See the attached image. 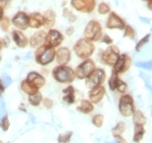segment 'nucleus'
Segmentation results:
<instances>
[{
	"mask_svg": "<svg viewBox=\"0 0 152 143\" xmlns=\"http://www.w3.org/2000/svg\"><path fill=\"white\" fill-rule=\"evenodd\" d=\"M51 76L57 83L71 85L76 79L75 70L69 65H57L51 70Z\"/></svg>",
	"mask_w": 152,
	"mask_h": 143,
	"instance_id": "1",
	"label": "nucleus"
},
{
	"mask_svg": "<svg viewBox=\"0 0 152 143\" xmlns=\"http://www.w3.org/2000/svg\"><path fill=\"white\" fill-rule=\"evenodd\" d=\"M96 46L95 42L90 41L85 37L79 38L77 41L74 44L73 52L75 55L80 60H86V59H90L91 55L95 53Z\"/></svg>",
	"mask_w": 152,
	"mask_h": 143,
	"instance_id": "2",
	"label": "nucleus"
},
{
	"mask_svg": "<svg viewBox=\"0 0 152 143\" xmlns=\"http://www.w3.org/2000/svg\"><path fill=\"white\" fill-rule=\"evenodd\" d=\"M56 52H57V49L49 47L45 44L36 49L34 54L35 62L40 66H47L56 60Z\"/></svg>",
	"mask_w": 152,
	"mask_h": 143,
	"instance_id": "3",
	"label": "nucleus"
},
{
	"mask_svg": "<svg viewBox=\"0 0 152 143\" xmlns=\"http://www.w3.org/2000/svg\"><path fill=\"white\" fill-rule=\"evenodd\" d=\"M103 35L101 23L97 20H90L85 26L84 29V37L92 42H97L101 40V37Z\"/></svg>",
	"mask_w": 152,
	"mask_h": 143,
	"instance_id": "4",
	"label": "nucleus"
},
{
	"mask_svg": "<svg viewBox=\"0 0 152 143\" xmlns=\"http://www.w3.org/2000/svg\"><path fill=\"white\" fill-rule=\"evenodd\" d=\"M121 55L120 48L115 45H110L105 48L104 50L100 51L98 57L102 64H104L107 66L113 67L115 62L117 61L118 57Z\"/></svg>",
	"mask_w": 152,
	"mask_h": 143,
	"instance_id": "5",
	"label": "nucleus"
},
{
	"mask_svg": "<svg viewBox=\"0 0 152 143\" xmlns=\"http://www.w3.org/2000/svg\"><path fill=\"white\" fill-rule=\"evenodd\" d=\"M118 112L124 117H132L136 111L135 100L130 94L124 93L118 99Z\"/></svg>",
	"mask_w": 152,
	"mask_h": 143,
	"instance_id": "6",
	"label": "nucleus"
},
{
	"mask_svg": "<svg viewBox=\"0 0 152 143\" xmlns=\"http://www.w3.org/2000/svg\"><path fill=\"white\" fill-rule=\"evenodd\" d=\"M107 79V73L103 68L96 67V70L85 79V86L88 89H92L97 86L103 85Z\"/></svg>",
	"mask_w": 152,
	"mask_h": 143,
	"instance_id": "7",
	"label": "nucleus"
},
{
	"mask_svg": "<svg viewBox=\"0 0 152 143\" xmlns=\"http://www.w3.org/2000/svg\"><path fill=\"white\" fill-rule=\"evenodd\" d=\"M96 62L91 59H86L83 60V62L76 66L75 70V76L77 79H86L90 74L96 70Z\"/></svg>",
	"mask_w": 152,
	"mask_h": 143,
	"instance_id": "8",
	"label": "nucleus"
},
{
	"mask_svg": "<svg viewBox=\"0 0 152 143\" xmlns=\"http://www.w3.org/2000/svg\"><path fill=\"white\" fill-rule=\"evenodd\" d=\"M70 4L72 9H74L77 12L89 14L95 11L97 7L96 0H71Z\"/></svg>",
	"mask_w": 152,
	"mask_h": 143,
	"instance_id": "9",
	"label": "nucleus"
},
{
	"mask_svg": "<svg viewBox=\"0 0 152 143\" xmlns=\"http://www.w3.org/2000/svg\"><path fill=\"white\" fill-rule=\"evenodd\" d=\"M127 23L125 22V20L121 15H118L116 12H111L109 13L107 22H105V27L108 29H117V30H124V28L126 27Z\"/></svg>",
	"mask_w": 152,
	"mask_h": 143,
	"instance_id": "10",
	"label": "nucleus"
},
{
	"mask_svg": "<svg viewBox=\"0 0 152 143\" xmlns=\"http://www.w3.org/2000/svg\"><path fill=\"white\" fill-rule=\"evenodd\" d=\"M130 66H132V57L127 53H121L117 61L112 67V72L117 75H121V74L126 73L130 68Z\"/></svg>",
	"mask_w": 152,
	"mask_h": 143,
	"instance_id": "11",
	"label": "nucleus"
},
{
	"mask_svg": "<svg viewBox=\"0 0 152 143\" xmlns=\"http://www.w3.org/2000/svg\"><path fill=\"white\" fill-rule=\"evenodd\" d=\"M63 41H64V35L59 29H56V28L48 29L47 35H46V41H45L46 45L57 49V48H59L62 45Z\"/></svg>",
	"mask_w": 152,
	"mask_h": 143,
	"instance_id": "12",
	"label": "nucleus"
},
{
	"mask_svg": "<svg viewBox=\"0 0 152 143\" xmlns=\"http://www.w3.org/2000/svg\"><path fill=\"white\" fill-rule=\"evenodd\" d=\"M11 23L19 30H25L28 27V14L24 11H18L14 15L11 17Z\"/></svg>",
	"mask_w": 152,
	"mask_h": 143,
	"instance_id": "13",
	"label": "nucleus"
},
{
	"mask_svg": "<svg viewBox=\"0 0 152 143\" xmlns=\"http://www.w3.org/2000/svg\"><path fill=\"white\" fill-rule=\"evenodd\" d=\"M11 38H12L14 45L20 49H24L27 46H29V38L23 33V30L13 29L11 32Z\"/></svg>",
	"mask_w": 152,
	"mask_h": 143,
	"instance_id": "14",
	"label": "nucleus"
},
{
	"mask_svg": "<svg viewBox=\"0 0 152 143\" xmlns=\"http://www.w3.org/2000/svg\"><path fill=\"white\" fill-rule=\"evenodd\" d=\"M72 59V51L67 47L57 48L56 52V61L58 65H67Z\"/></svg>",
	"mask_w": 152,
	"mask_h": 143,
	"instance_id": "15",
	"label": "nucleus"
},
{
	"mask_svg": "<svg viewBox=\"0 0 152 143\" xmlns=\"http://www.w3.org/2000/svg\"><path fill=\"white\" fill-rule=\"evenodd\" d=\"M105 93H107V90H105L103 85L97 86L95 88H92V89H89L88 99L94 104H98V103H100L104 99Z\"/></svg>",
	"mask_w": 152,
	"mask_h": 143,
	"instance_id": "16",
	"label": "nucleus"
},
{
	"mask_svg": "<svg viewBox=\"0 0 152 143\" xmlns=\"http://www.w3.org/2000/svg\"><path fill=\"white\" fill-rule=\"evenodd\" d=\"M46 35L47 32H45L44 29H37L31 37H29V47L33 49H37L40 46L45 45L46 41Z\"/></svg>",
	"mask_w": 152,
	"mask_h": 143,
	"instance_id": "17",
	"label": "nucleus"
},
{
	"mask_svg": "<svg viewBox=\"0 0 152 143\" xmlns=\"http://www.w3.org/2000/svg\"><path fill=\"white\" fill-rule=\"evenodd\" d=\"M28 27L33 29H41V27H44V14L40 12L29 13Z\"/></svg>",
	"mask_w": 152,
	"mask_h": 143,
	"instance_id": "18",
	"label": "nucleus"
},
{
	"mask_svg": "<svg viewBox=\"0 0 152 143\" xmlns=\"http://www.w3.org/2000/svg\"><path fill=\"white\" fill-rule=\"evenodd\" d=\"M26 79L28 80V81H31L34 86L37 87L38 89L44 88L45 85H46V77H45L42 74L35 72V70L29 72V73L27 74V76H26Z\"/></svg>",
	"mask_w": 152,
	"mask_h": 143,
	"instance_id": "19",
	"label": "nucleus"
},
{
	"mask_svg": "<svg viewBox=\"0 0 152 143\" xmlns=\"http://www.w3.org/2000/svg\"><path fill=\"white\" fill-rule=\"evenodd\" d=\"M57 23V13L52 9H47L44 12V27L47 29L53 28Z\"/></svg>",
	"mask_w": 152,
	"mask_h": 143,
	"instance_id": "20",
	"label": "nucleus"
},
{
	"mask_svg": "<svg viewBox=\"0 0 152 143\" xmlns=\"http://www.w3.org/2000/svg\"><path fill=\"white\" fill-rule=\"evenodd\" d=\"M62 100L65 104L72 105L76 102V90L72 85H69L62 90Z\"/></svg>",
	"mask_w": 152,
	"mask_h": 143,
	"instance_id": "21",
	"label": "nucleus"
},
{
	"mask_svg": "<svg viewBox=\"0 0 152 143\" xmlns=\"http://www.w3.org/2000/svg\"><path fill=\"white\" fill-rule=\"evenodd\" d=\"M94 110H95V104L89 99H83V100H80L78 105L76 106V111L85 115L91 114Z\"/></svg>",
	"mask_w": 152,
	"mask_h": 143,
	"instance_id": "22",
	"label": "nucleus"
},
{
	"mask_svg": "<svg viewBox=\"0 0 152 143\" xmlns=\"http://www.w3.org/2000/svg\"><path fill=\"white\" fill-rule=\"evenodd\" d=\"M20 88L22 90V92H24L27 95H32V94H34V93H37V92H39V90H40V89H38L36 86H34V85H33L31 81H28L26 78L21 81Z\"/></svg>",
	"mask_w": 152,
	"mask_h": 143,
	"instance_id": "23",
	"label": "nucleus"
},
{
	"mask_svg": "<svg viewBox=\"0 0 152 143\" xmlns=\"http://www.w3.org/2000/svg\"><path fill=\"white\" fill-rule=\"evenodd\" d=\"M146 134V129L142 125H134V136H133V142L134 143H140Z\"/></svg>",
	"mask_w": 152,
	"mask_h": 143,
	"instance_id": "24",
	"label": "nucleus"
},
{
	"mask_svg": "<svg viewBox=\"0 0 152 143\" xmlns=\"http://www.w3.org/2000/svg\"><path fill=\"white\" fill-rule=\"evenodd\" d=\"M132 117H133L134 125L137 124V125H142V126H145L147 124V117L140 110H136Z\"/></svg>",
	"mask_w": 152,
	"mask_h": 143,
	"instance_id": "25",
	"label": "nucleus"
},
{
	"mask_svg": "<svg viewBox=\"0 0 152 143\" xmlns=\"http://www.w3.org/2000/svg\"><path fill=\"white\" fill-rule=\"evenodd\" d=\"M125 130H126V125H125V123L118 121L111 129V134L113 136V138H116V137H120V136H123Z\"/></svg>",
	"mask_w": 152,
	"mask_h": 143,
	"instance_id": "26",
	"label": "nucleus"
},
{
	"mask_svg": "<svg viewBox=\"0 0 152 143\" xmlns=\"http://www.w3.org/2000/svg\"><path fill=\"white\" fill-rule=\"evenodd\" d=\"M42 99H44V97H42V94H41L40 91H39V92H37V93L28 95V103L32 105V106H34V107H38V106L41 105V103H42Z\"/></svg>",
	"mask_w": 152,
	"mask_h": 143,
	"instance_id": "27",
	"label": "nucleus"
},
{
	"mask_svg": "<svg viewBox=\"0 0 152 143\" xmlns=\"http://www.w3.org/2000/svg\"><path fill=\"white\" fill-rule=\"evenodd\" d=\"M120 79H121L120 75H117V74H115V73L112 72L111 76L109 77V79H108V86H109V88H110L111 91H115V90H116L117 83H118V80Z\"/></svg>",
	"mask_w": 152,
	"mask_h": 143,
	"instance_id": "28",
	"label": "nucleus"
},
{
	"mask_svg": "<svg viewBox=\"0 0 152 143\" xmlns=\"http://www.w3.org/2000/svg\"><path fill=\"white\" fill-rule=\"evenodd\" d=\"M97 11H98L100 15H107V14L111 12V7H110V4L108 2L102 1L97 6Z\"/></svg>",
	"mask_w": 152,
	"mask_h": 143,
	"instance_id": "29",
	"label": "nucleus"
},
{
	"mask_svg": "<svg viewBox=\"0 0 152 143\" xmlns=\"http://www.w3.org/2000/svg\"><path fill=\"white\" fill-rule=\"evenodd\" d=\"M62 15H63L64 19H66L70 23L76 22V20H77V17H76V15L74 14L73 11L70 8H66V7L63 8V10H62Z\"/></svg>",
	"mask_w": 152,
	"mask_h": 143,
	"instance_id": "30",
	"label": "nucleus"
},
{
	"mask_svg": "<svg viewBox=\"0 0 152 143\" xmlns=\"http://www.w3.org/2000/svg\"><path fill=\"white\" fill-rule=\"evenodd\" d=\"M11 25H12V23H11V19H10L9 16L4 15L2 19L0 20V29H1L2 32H4V33L9 32Z\"/></svg>",
	"mask_w": 152,
	"mask_h": 143,
	"instance_id": "31",
	"label": "nucleus"
},
{
	"mask_svg": "<svg viewBox=\"0 0 152 143\" xmlns=\"http://www.w3.org/2000/svg\"><path fill=\"white\" fill-rule=\"evenodd\" d=\"M123 32H124L123 36L125 38H128V39H130V40H134V39L136 38V30L134 29L133 26H130L127 24Z\"/></svg>",
	"mask_w": 152,
	"mask_h": 143,
	"instance_id": "32",
	"label": "nucleus"
},
{
	"mask_svg": "<svg viewBox=\"0 0 152 143\" xmlns=\"http://www.w3.org/2000/svg\"><path fill=\"white\" fill-rule=\"evenodd\" d=\"M104 121V115L103 114H95L91 118V123L96 128H101Z\"/></svg>",
	"mask_w": 152,
	"mask_h": 143,
	"instance_id": "33",
	"label": "nucleus"
},
{
	"mask_svg": "<svg viewBox=\"0 0 152 143\" xmlns=\"http://www.w3.org/2000/svg\"><path fill=\"white\" fill-rule=\"evenodd\" d=\"M150 38H151V34H147V35L143 36L142 38H141L139 41L137 42L136 47H135V50H136L137 52H140V51H141V49H142V48L145 47V46H146L148 42H149Z\"/></svg>",
	"mask_w": 152,
	"mask_h": 143,
	"instance_id": "34",
	"label": "nucleus"
},
{
	"mask_svg": "<svg viewBox=\"0 0 152 143\" xmlns=\"http://www.w3.org/2000/svg\"><path fill=\"white\" fill-rule=\"evenodd\" d=\"M72 137H73L72 131H66V132L60 134L58 136V143H70Z\"/></svg>",
	"mask_w": 152,
	"mask_h": 143,
	"instance_id": "35",
	"label": "nucleus"
},
{
	"mask_svg": "<svg viewBox=\"0 0 152 143\" xmlns=\"http://www.w3.org/2000/svg\"><path fill=\"white\" fill-rule=\"evenodd\" d=\"M127 90H128V85H127L125 81H123L122 79L118 80L116 86V92H118L120 94H124V93H127Z\"/></svg>",
	"mask_w": 152,
	"mask_h": 143,
	"instance_id": "36",
	"label": "nucleus"
},
{
	"mask_svg": "<svg viewBox=\"0 0 152 143\" xmlns=\"http://www.w3.org/2000/svg\"><path fill=\"white\" fill-rule=\"evenodd\" d=\"M10 119L8 115H4L1 119H0V129L2 131H8L10 128Z\"/></svg>",
	"mask_w": 152,
	"mask_h": 143,
	"instance_id": "37",
	"label": "nucleus"
},
{
	"mask_svg": "<svg viewBox=\"0 0 152 143\" xmlns=\"http://www.w3.org/2000/svg\"><path fill=\"white\" fill-rule=\"evenodd\" d=\"M42 106H44L45 108H47V110H51V108L53 107V100L50 98H44L42 99Z\"/></svg>",
	"mask_w": 152,
	"mask_h": 143,
	"instance_id": "38",
	"label": "nucleus"
},
{
	"mask_svg": "<svg viewBox=\"0 0 152 143\" xmlns=\"http://www.w3.org/2000/svg\"><path fill=\"white\" fill-rule=\"evenodd\" d=\"M100 42H102V44H104V45H113V39L110 37V36L108 35V34H103L101 37V40H100Z\"/></svg>",
	"mask_w": 152,
	"mask_h": 143,
	"instance_id": "39",
	"label": "nucleus"
},
{
	"mask_svg": "<svg viewBox=\"0 0 152 143\" xmlns=\"http://www.w3.org/2000/svg\"><path fill=\"white\" fill-rule=\"evenodd\" d=\"M11 2H12V0H0V6L2 7L3 9H7L11 6Z\"/></svg>",
	"mask_w": 152,
	"mask_h": 143,
	"instance_id": "40",
	"label": "nucleus"
},
{
	"mask_svg": "<svg viewBox=\"0 0 152 143\" xmlns=\"http://www.w3.org/2000/svg\"><path fill=\"white\" fill-rule=\"evenodd\" d=\"M2 44H3V48L10 47V44H11V39H10L8 36H3V37H2Z\"/></svg>",
	"mask_w": 152,
	"mask_h": 143,
	"instance_id": "41",
	"label": "nucleus"
},
{
	"mask_svg": "<svg viewBox=\"0 0 152 143\" xmlns=\"http://www.w3.org/2000/svg\"><path fill=\"white\" fill-rule=\"evenodd\" d=\"M74 32H75L74 26H69V27H66V29H65V35H66V36H72L74 34Z\"/></svg>",
	"mask_w": 152,
	"mask_h": 143,
	"instance_id": "42",
	"label": "nucleus"
},
{
	"mask_svg": "<svg viewBox=\"0 0 152 143\" xmlns=\"http://www.w3.org/2000/svg\"><path fill=\"white\" fill-rule=\"evenodd\" d=\"M4 91H6V85L3 83L2 79H0V95L3 94Z\"/></svg>",
	"mask_w": 152,
	"mask_h": 143,
	"instance_id": "43",
	"label": "nucleus"
},
{
	"mask_svg": "<svg viewBox=\"0 0 152 143\" xmlns=\"http://www.w3.org/2000/svg\"><path fill=\"white\" fill-rule=\"evenodd\" d=\"M115 140H116V143H128L126 141V139H124L123 136H120V137H116V138H114Z\"/></svg>",
	"mask_w": 152,
	"mask_h": 143,
	"instance_id": "44",
	"label": "nucleus"
},
{
	"mask_svg": "<svg viewBox=\"0 0 152 143\" xmlns=\"http://www.w3.org/2000/svg\"><path fill=\"white\" fill-rule=\"evenodd\" d=\"M40 74H42L45 77H46V75H48L49 74V72H48V70L47 68H45V66H42V68H41V73Z\"/></svg>",
	"mask_w": 152,
	"mask_h": 143,
	"instance_id": "45",
	"label": "nucleus"
},
{
	"mask_svg": "<svg viewBox=\"0 0 152 143\" xmlns=\"http://www.w3.org/2000/svg\"><path fill=\"white\" fill-rule=\"evenodd\" d=\"M4 10H6V9H3L2 7L0 6V20H1L3 16H4Z\"/></svg>",
	"mask_w": 152,
	"mask_h": 143,
	"instance_id": "46",
	"label": "nucleus"
},
{
	"mask_svg": "<svg viewBox=\"0 0 152 143\" xmlns=\"http://www.w3.org/2000/svg\"><path fill=\"white\" fill-rule=\"evenodd\" d=\"M147 7H148V9L152 12V0H148L147 1Z\"/></svg>",
	"mask_w": 152,
	"mask_h": 143,
	"instance_id": "47",
	"label": "nucleus"
},
{
	"mask_svg": "<svg viewBox=\"0 0 152 143\" xmlns=\"http://www.w3.org/2000/svg\"><path fill=\"white\" fill-rule=\"evenodd\" d=\"M19 110L20 111H22V112H26V108L24 107V104H23V103L19 106Z\"/></svg>",
	"mask_w": 152,
	"mask_h": 143,
	"instance_id": "48",
	"label": "nucleus"
},
{
	"mask_svg": "<svg viewBox=\"0 0 152 143\" xmlns=\"http://www.w3.org/2000/svg\"><path fill=\"white\" fill-rule=\"evenodd\" d=\"M3 49V44H2V37H0V51Z\"/></svg>",
	"mask_w": 152,
	"mask_h": 143,
	"instance_id": "49",
	"label": "nucleus"
},
{
	"mask_svg": "<svg viewBox=\"0 0 152 143\" xmlns=\"http://www.w3.org/2000/svg\"><path fill=\"white\" fill-rule=\"evenodd\" d=\"M0 62H1V55H0Z\"/></svg>",
	"mask_w": 152,
	"mask_h": 143,
	"instance_id": "50",
	"label": "nucleus"
},
{
	"mask_svg": "<svg viewBox=\"0 0 152 143\" xmlns=\"http://www.w3.org/2000/svg\"><path fill=\"white\" fill-rule=\"evenodd\" d=\"M0 143H3V142H2V141H1V140H0Z\"/></svg>",
	"mask_w": 152,
	"mask_h": 143,
	"instance_id": "51",
	"label": "nucleus"
},
{
	"mask_svg": "<svg viewBox=\"0 0 152 143\" xmlns=\"http://www.w3.org/2000/svg\"><path fill=\"white\" fill-rule=\"evenodd\" d=\"M142 1H148V0H142Z\"/></svg>",
	"mask_w": 152,
	"mask_h": 143,
	"instance_id": "52",
	"label": "nucleus"
}]
</instances>
